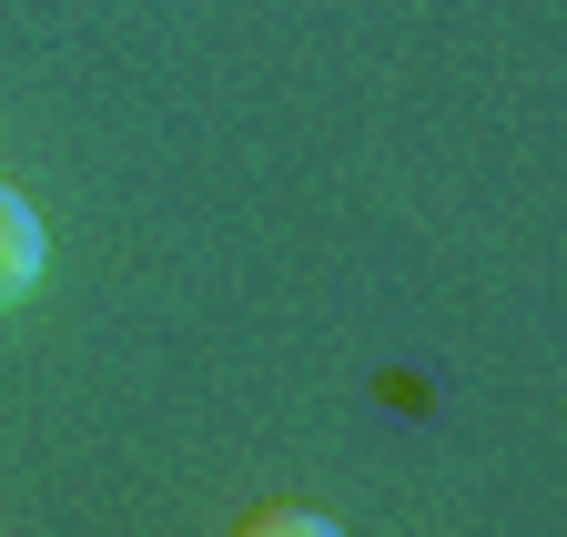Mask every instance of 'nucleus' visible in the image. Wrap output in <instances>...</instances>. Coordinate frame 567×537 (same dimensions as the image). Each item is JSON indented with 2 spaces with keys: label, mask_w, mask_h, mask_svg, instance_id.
<instances>
[{
  "label": "nucleus",
  "mask_w": 567,
  "mask_h": 537,
  "mask_svg": "<svg viewBox=\"0 0 567 537\" xmlns=\"http://www.w3.org/2000/svg\"><path fill=\"white\" fill-rule=\"evenodd\" d=\"M41 254H51V234H41V214H31V193L0 183V304H21V295L41 285Z\"/></svg>",
  "instance_id": "1"
},
{
  "label": "nucleus",
  "mask_w": 567,
  "mask_h": 537,
  "mask_svg": "<svg viewBox=\"0 0 567 537\" xmlns=\"http://www.w3.org/2000/svg\"><path fill=\"white\" fill-rule=\"evenodd\" d=\"M234 537H344L324 507H295V497H264V507H244L234 517Z\"/></svg>",
  "instance_id": "2"
}]
</instances>
